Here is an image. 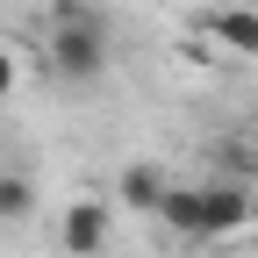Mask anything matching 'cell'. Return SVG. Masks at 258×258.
Wrapping results in <instances>:
<instances>
[{
  "label": "cell",
  "mask_w": 258,
  "mask_h": 258,
  "mask_svg": "<svg viewBox=\"0 0 258 258\" xmlns=\"http://www.w3.org/2000/svg\"><path fill=\"white\" fill-rule=\"evenodd\" d=\"M108 64V29L93 8H79V0H57V29H50V72L57 79H101Z\"/></svg>",
  "instance_id": "1"
},
{
  "label": "cell",
  "mask_w": 258,
  "mask_h": 258,
  "mask_svg": "<svg viewBox=\"0 0 258 258\" xmlns=\"http://www.w3.org/2000/svg\"><path fill=\"white\" fill-rule=\"evenodd\" d=\"M194 36H201V50H215V57H258V8L251 0H215Z\"/></svg>",
  "instance_id": "2"
},
{
  "label": "cell",
  "mask_w": 258,
  "mask_h": 258,
  "mask_svg": "<svg viewBox=\"0 0 258 258\" xmlns=\"http://www.w3.org/2000/svg\"><path fill=\"white\" fill-rule=\"evenodd\" d=\"M158 222H165L172 237H186V244H215V237H208V194H201V186H186V179H172V186H165Z\"/></svg>",
  "instance_id": "3"
},
{
  "label": "cell",
  "mask_w": 258,
  "mask_h": 258,
  "mask_svg": "<svg viewBox=\"0 0 258 258\" xmlns=\"http://www.w3.org/2000/svg\"><path fill=\"white\" fill-rule=\"evenodd\" d=\"M108 230H115L108 201H72L64 222H57V244L72 251V258H93V251H108Z\"/></svg>",
  "instance_id": "4"
},
{
  "label": "cell",
  "mask_w": 258,
  "mask_h": 258,
  "mask_svg": "<svg viewBox=\"0 0 258 258\" xmlns=\"http://www.w3.org/2000/svg\"><path fill=\"white\" fill-rule=\"evenodd\" d=\"M201 194H208V237L222 244V237H237V230H251V186L244 179H201Z\"/></svg>",
  "instance_id": "5"
},
{
  "label": "cell",
  "mask_w": 258,
  "mask_h": 258,
  "mask_svg": "<svg viewBox=\"0 0 258 258\" xmlns=\"http://www.w3.org/2000/svg\"><path fill=\"white\" fill-rule=\"evenodd\" d=\"M165 172H158V165H122V179H115V194H122V201L129 208H144V215H158V201H165Z\"/></svg>",
  "instance_id": "6"
},
{
  "label": "cell",
  "mask_w": 258,
  "mask_h": 258,
  "mask_svg": "<svg viewBox=\"0 0 258 258\" xmlns=\"http://www.w3.org/2000/svg\"><path fill=\"white\" fill-rule=\"evenodd\" d=\"M29 208H36V186H29L22 172H0V222H22Z\"/></svg>",
  "instance_id": "7"
},
{
  "label": "cell",
  "mask_w": 258,
  "mask_h": 258,
  "mask_svg": "<svg viewBox=\"0 0 258 258\" xmlns=\"http://www.w3.org/2000/svg\"><path fill=\"white\" fill-rule=\"evenodd\" d=\"M8 93H15V57L0 50V101H8Z\"/></svg>",
  "instance_id": "8"
},
{
  "label": "cell",
  "mask_w": 258,
  "mask_h": 258,
  "mask_svg": "<svg viewBox=\"0 0 258 258\" xmlns=\"http://www.w3.org/2000/svg\"><path fill=\"white\" fill-rule=\"evenodd\" d=\"M251 151H258V129H251Z\"/></svg>",
  "instance_id": "9"
}]
</instances>
